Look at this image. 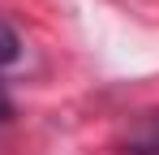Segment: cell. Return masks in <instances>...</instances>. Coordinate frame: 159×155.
Masks as SVG:
<instances>
[{
    "instance_id": "6da1fadb",
    "label": "cell",
    "mask_w": 159,
    "mask_h": 155,
    "mask_svg": "<svg viewBox=\"0 0 159 155\" xmlns=\"http://www.w3.org/2000/svg\"><path fill=\"white\" fill-rule=\"evenodd\" d=\"M125 155H159V112H146L125 134Z\"/></svg>"
},
{
    "instance_id": "7a4b0ae2",
    "label": "cell",
    "mask_w": 159,
    "mask_h": 155,
    "mask_svg": "<svg viewBox=\"0 0 159 155\" xmlns=\"http://www.w3.org/2000/svg\"><path fill=\"white\" fill-rule=\"evenodd\" d=\"M22 56V39H17V30L0 17V65H13Z\"/></svg>"
},
{
    "instance_id": "3957f363",
    "label": "cell",
    "mask_w": 159,
    "mask_h": 155,
    "mask_svg": "<svg viewBox=\"0 0 159 155\" xmlns=\"http://www.w3.org/2000/svg\"><path fill=\"white\" fill-rule=\"evenodd\" d=\"M13 112V99H9V91H4V82H0V121Z\"/></svg>"
}]
</instances>
